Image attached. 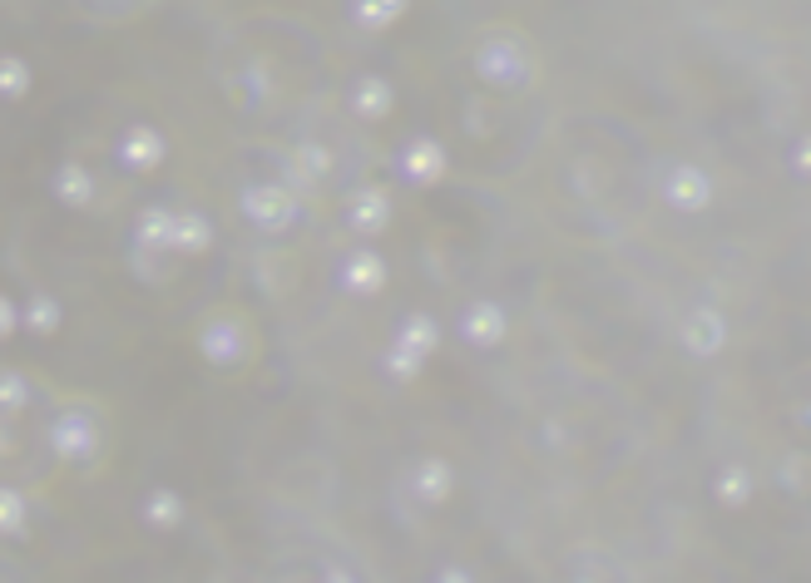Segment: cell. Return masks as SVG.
Listing matches in <instances>:
<instances>
[{"mask_svg": "<svg viewBox=\"0 0 811 583\" xmlns=\"http://www.w3.org/2000/svg\"><path fill=\"white\" fill-rule=\"evenodd\" d=\"M25 529V500L0 485V534H20Z\"/></svg>", "mask_w": 811, "mask_h": 583, "instance_id": "obj_8", "label": "cell"}, {"mask_svg": "<svg viewBox=\"0 0 811 583\" xmlns=\"http://www.w3.org/2000/svg\"><path fill=\"white\" fill-rule=\"evenodd\" d=\"M120 158L138 174H148V168L164 164V139H158V129H148V124H134L130 134H124L120 144Z\"/></svg>", "mask_w": 811, "mask_h": 583, "instance_id": "obj_5", "label": "cell"}, {"mask_svg": "<svg viewBox=\"0 0 811 583\" xmlns=\"http://www.w3.org/2000/svg\"><path fill=\"white\" fill-rule=\"evenodd\" d=\"M50 450H55L60 460H70V465L100 460V450H104L100 420H94L84 406H65L55 420H50Z\"/></svg>", "mask_w": 811, "mask_h": 583, "instance_id": "obj_3", "label": "cell"}, {"mask_svg": "<svg viewBox=\"0 0 811 583\" xmlns=\"http://www.w3.org/2000/svg\"><path fill=\"white\" fill-rule=\"evenodd\" d=\"M55 194H60V204H70V208H84L94 198V178L84 174L80 164H65L55 174Z\"/></svg>", "mask_w": 811, "mask_h": 583, "instance_id": "obj_6", "label": "cell"}, {"mask_svg": "<svg viewBox=\"0 0 811 583\" xmlns=\"http://www.w3.org/2000/svg\"><path fill=\"white\" fill-rule=\"evenodd\" d=\"M10 445H16V440H10V430H6V426H0V455H6V450H10Z\"/></svg>", "mask_w": 811, "mask_h": 583, "instance_id": "obj_14", "label": "cell"}, {"mask_svg": "<svg viewBox=\"0 0 811 583\" xmlns=\"http://www.w3.org/2000/svg\"><path fill=\"white\" fill-rule=\"evenodd\" d=\"M144 514H148V524L168 529V524H178V500H174V494H164V490H158L154 500H148V510H144Z\"/></svg>", "mask_w": 811, "mask_h": 583, "instance_id": "obj_10", "label": "cell"}, {"mask_svg": "<svg viewBox=\"0 0 811 583\" xmlns=\"http://www.w3.org/2000/svg\"><path fill=\"white\" fill-rule=\"evenodd\" d=\"M10 326H16V306H10V302H6V296H0V336H6V332H10Z\"/></svg>", "mask_w": 811, "mask_h": 583, "instance_id": "obj_13", "label": "cell"}, {"mask_svg": "<svg viewBox=\"0 0 811 583\" xmlns=\"http://www.w3.org/2000/svg\"><path fill=\"white\" fill-rule=\"evenodd\" d=\"M198 352H203V362H213L218 371H238V366H253L258 336H253L248 316L213 312V316H203V326H198Z\"/></svg>", "mask_w": 811, "mask_h": 583, "instance_id": "obj_2", "label": "cell"}, {"mask_svg": "<svg viewBox=\"0 0 811 583\" xmlns=\"http://www.w3.org/2000/svg\"><path fill=\"white\" fill-rule=\"evenodd\" d=\"M475 70L485 74L495 90H530L540 74V60H535V45H530V35H510V25H500V40L495 30H485V35L475 40Z\"/></svg>", "mask_w": 811, "mask_h": 583, "instance_id": "obj_1", "label": "cell"}, {"mask_svg": "<svg viewBox=\"0 0 811 583\" xmlns=\"http://www.w3.org/2000/svg\"><path fill=\"white\" fill-rule=\"evenodd\" d=\"M20 406H25V381L0 376V410H20Z\"/></svg>", "mask_w": 811, "mask_h": 583, "instance_id": "obj_11", "label": "cell"}, {"mask_svg": "<svg viewBox=\"0 0 811 583\" xmlns=\"http://www.w3.org/2000/svg\"><path fill=\"white\" fill-rule=\"evenodd\" d=\"M174 248L178 252H203V248H208V218L178 214L174 218Z\"/></svg>", "mask_w": 811, "mask_h": 583, "instance_id": "obj_7", "label": "cell"}, {"mask_svg": "<svg viewBox=\"0 0 811 583\" xmlns=\"http://www.w3.org/2000/svg\"><path fill=\"white\" fill-rule=\"evenodd\" d=\"M30 90V74H25V65L20 60H0V94H25Z\"/></svg>", "mask_w": 811, "mask_h": 583, "instance_id": "obj_9", "label": "cell"}, {"mask_svg": "<svg viewBox=\"0 0 811 583\" xmlns=\"http://www.w3.org/2000/svg\"><path fill=\"white\" fill-rule=\"evenodd\" d=\"M243 214L258 222V228L277 232L292 222V198H287L283 188H248V194H243Z\"/></svg>", "mask_w": 811, "mask_h": 583, "instance_id": "obj_4", "label": "cell"}, {"mask_svg": "<svg viewBox=\"0 0 811 583\" xmlns=\"http://www.w3.org/2000/svg\"><path fill=\"white\" fill-rule=\"evenodd\" d=\"M30 326H35V332H55V302L40 296V302L30 306Z\"/></svg>", "mask_w": 811, "mask_h": 583, "instance_id": "obj_12", "label": "cell"}]
</instances>
